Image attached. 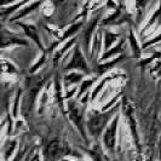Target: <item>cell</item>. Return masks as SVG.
I'll use <instances>...</instances> for the list:
<instances>
[{
	"label": "cell",
	"mask_w": 161,
	"mask_h": 161,
	"mask_svg": "<svg viewBox=\"0 0 161 161\" xmlns=\"http://www.w3.org/2000/svg\"><path fill=\"white\" fill-rule=\"evenodd\" d=\"M75 70H81L84 74H90L92 72L89 63H87V61H86V58H85V55H84V52H82V50L80 48L79 45L74 46L72 59L64 67V72L70 73L75 72Z\"/></svg>",
	"instance_id": "obj_3"
},
{
	"label": "cell",
	"mask_w": 161,
	"mask_h": 161,
	"mask_svg": "<svg viewBox=\"0 0 161 161\" xmlns=\"http://www.w3.org/2000/svg\"><path fill=\"white\" fill-rule=\"evenodd\" d=\"M75 42H76V39H75V38H72L70 40H68L64 45H63V47L59 48V50L57 51L56 53H55V56H53V63H55V64L62 58V56H64V53L69 50V48L72 47L73 45H75Z\"/></svg>",
	"instance_id": "obj_17"
},
{
	"label": "cell",
	"mask_w": 161,
	"mask_h": 161,
	"mask_svg": "<svg viewBox=\"0 0 161 161\" xmlns=\"http://www.w3.org/2000/svg\"><path fill=\"white\" fill-rule=\"evenodd\" d=\"M161 17V3H160V6H159V8H156L155 10V12H154L153 15H152V17H150V19L147 22V24H144V27H143V29L141 31V34H143L144 32H147L152 25H153L156 21H158V18H160Z\"/></svg>",
	"instance_id": "obj_20"
},
{
	"label": "cell",
	"mask_w": 161,
	"mask_h": 161,
	"mask_svg": "<svg viewBox=\"0 0 161 161\" xmlns=\"http://www.w3.org/2000/svg\"><path fill=\"white\" fill-rule=\"evenodd\" d=\"M159 41H161V33L159 34V35H158V36H154L152 40H149V41H147V42H144L142 47H143V48H147V47H149L150 45L155 44V42H159Z\"/></svg>",
	"instance_id": "obj_27"
},
{
	"label": "cell",
	"mask_w": 161,
	"mask_h": 161,
	"mask_svg": "<svg viewBox=\"0 0 161 161\" xmlns=\"http://www.w3.org/2000/svg\"><path fill=\"white\" fill-rule=\"evenodd\" d=\"M115 78H118V74H114V73H110V74H108L105 78H103L102 80L98 82V85H96V86L93 87L90 101H91V102H93V101L97 98V96H98V93H99V92L102 91V89L104 87L105 84H107V82H109L110 80H113V79H115Z\"/></svg>",
	"instance_id": "obj_13"
},
{
	"label": "cell",
	"mask_w": 161,
	"mask_h": 161,
	"mask_svg": "<svg viewBox=\"0 0 161 161\" xmlns=\"http://www.w3.org/2000/svg\"><path fill=\"white\" fill-rule=\"evenodd\" d=\"M129 42H130V45H131V50H132V52H133V56L136 57V59H141V56H142V47L139 46V42H138L137 38H136V34L133 32V29H130Z\"/></svg>",
	"instance_id": "obj_14"
},
{
	"label": "cell",
	"mask_w": 161,
	"mask_h": 161,
	"mask_svg": "<svg viewBox=\"0 0 161 161\" xmlns=\"http://www.w3.org/2000/svg\"><path fill=\"white\" fill-rule=\"evenodd\" d=\"M121 61H122V56H118L116 58H113L110 61H107V62H102L99 64H96L95 65V73H96L97 75H102V74L110 72L113 69L114 65L118 64Z\"/></svg>",
	"instance_id": "obj_9"
},
{
	"label": "cell",
	"mask_w": 161,
	"mask_h": 161,
	"mask_svg": "<svg viewBox=\"0 0 161 161\" xmlns=\"http://www.w3.org/2000/svg\"><path fill=\"white\" fill-rule=\"evenodd\" d=\"M99 19H101V14H98L96 16H93L91 18V21L87 22L86 24V27H85V32H84V46L85 48H90V44H91V38H92V35H93V33H95V29H96L97 24L99 22Z\"/></svg>",
	"instance_id": "obj_8"
},
{
	"label": "cell",
	"mask_w": 161,
	"mask_h": 161,
	"mask_svg": "<svg viewBox=\"0 0 161 161\" xmlns=\"http://www.w3.org/2000/svg\"><path fill=\"white\" fill-rule=\"evenodd\" d=\"M150 73L155 78H161V61H155L153 68L150 69Z\"/></svg>",
	"instance_id": "obj_24"
},
{
	"label": "cell",
	"mask_w": 161,
	"mask_h": 161,
	"mask_svg": "<svg viewBox=\"0 0 161 161\" xmlns=\"http://www.w3.org/2000/svg\"><path fill=\"white\" fill-rule=\"evenodd\" d=\"M16 148H17V141L16 139H14V141L11 142V147L8 148L6 152H5V158H4V159H5V160H8V158H11V156H12V154H14V152L16 150Z\"/></svg>",
	"instance_id": "obj_26"
},
{
	"label": "cell",
	"mask_w": 161,
	"mask_h": 161,
	"mask_svg": "<svg viewBox=\"0 0 161 161\" xmlns=\"http://www.w3.org/2000/svg\"><path fill=\"white\" fill-rule=\"evenodd\" d=\"M21 96H22V90H18L15 96V102H14V109H12V115L17 118L18 115V107H19V99H21Z\"/></svg>",
	"instance_id": "obj_23"
},
{
	"label": "cell",
	"mask_w": 161,
	"mask_h": 161,
	"mask_svg": "<svg viewBox=\"0 0 161 161\" xmlns=\"http://www.w3.org/2000/svg\"><path fill=\"white\" fill-rule=\"evenodd\" d=\"M84 73H80V72H70L68 73V74H65L64 75V80H63V86H64L65 89L69 90V87L72 86V85H75V84H78V82H82L84 81Z\"/></svg>",
	"instance_id": "obj_11"
},
{
	"label": "cell",
	"mask_w": 161,
	"mask_h": 161,
	"mask_svg": "<svg viewBox=\"0 0 161 161\" xmlns=\"http://www.w3.org/2000/svg\"><path fill=\"white\" fill-rule=\"evenodd\" d=\"M45 59H46V52H44V53H42V56H41L40 58H39V59H38V61L35 62V64L33 65V67H32V69H31V73H34V72H35V70H38V69L40 68L41 65L44 64V62H45Z\"/></svg>",
	"instance_id": "obj_25"
},
{
	"label": "cell",
	"mask_w": 161,
	"mask_h": 161,
	"mask_svg": "<svg viewBox=\"0 0 161 161\" xmlns=\"http://www.w3.org/2000/svg\"><path fill=\"white\" fill-rule=\"evenodd\" d=\"M68 115L69 119L73 121V124L76 126L78 131L81 133V136L86 138V133H85V129H84V116H82V112L80 108L78 107V102L75 101H68Z\"/></svg>",
	"instance_id": "obj_6"
},
{
	"label": "cell",
	"mask_w": 161,
	"mask_h": 161,
	"mask_svg": "<svg viewBox=\"0 0 161 161\" xmlns=\"http://www.w3.org/2000/svg\"><path fill=\"white\" fill-rule=\"evenodd\" d=\"M24 154H25V149H23L22 152H18L16 154V156L14 158V160L12 161H22V159L24 158Z\"/></svg>",
	"instance_id": "obj_29"
},
{
	"label": "cell",
	"mask_w": 161,
	"mask_h": 161,
	"mask_svg": "<svg viewBox=\"0 0 161 161\" xmlns=\"http://www.w3.org/2000/svg\"><path fill=\"white\" fill-rule=\"evenodd\" d=\"M41 5V3H29L25 8H21L18 12H17L15 16H12V18L10 19V21H17V19H19V18H22V17H24L25 15H28V14H31L32 11H34L36 8H39Z\"/></svg>",
	"instance_id": "obj_16"
},
{
	"label": "cell",
	"mask_w": 161,
	"mask_h": 161,
	"mask_svg": "<svg viewBox=\"0 0 161 161\" xmlns=\"http://www.w3.org/2000/svg\"><path fill=\"white\" fill-rule=\"evenodd\" d=\"M97 80L96 76H93V78H87V79H84V81L80 84V86H79V92H78V95H76V98L78 99H81V96L87 91V90L95 84V81Z\"/></svg>",
	"instance_id": "obj_19"
},
{
	"label": "cell",
	"mask_w": 161,
	"mask_h": 161,
	"mask_svg": "<svg viewBox=\"0 0 161 161\" xmlns=\"http://www.w3.org/2000/svg\"><path fill=\"white\" fill-rule=\"evenodd\" d=\"M75 92H79V91H78V87H74V89H72V90H68V91L64 93V99L70 101V99H72V97L75 95Z\"/></svg>",
	"instance_id": "obj_28"
},
{
	"label": "cell",
	"mask_w": 161,
	"mask_h": 161,
	"mask_svg": "<svg viewBox=\"0 0 161 161\" xmlns=\"http://www.w3.org/2000/svg\"><path fill=\"white\" fill-rule=\"evenodd\" d=\"M62 161H76V160H72V159H65V158H64V159H63Z\"/></svg>",
	"instance_id": "obj_30"
},
{
	"label": "cell",
	"mask_w": 161,
	"mask_h": 161,
	"mask_svg": "<svg viewBox=\"0 0 161 161\" xmlns=\"http://www.w3.org/2000/svg\"><path fill=\"white\" fill-rule=\"evenodd\" d=\"M44 154L48 161H62L65 155L70 154V148L61 139H52L46 144Z\"/></svg>",
	"instance_id": "obj_2"
},
{
	"label": "cell",
	"mask_w": 161,
	"mask_h": 161,
	"mask_svg": "<svg viewBox=\"0 0 161 161\" xmlns=\"http://www.w3.org/2000/svg\"><path fill=\"white\" fill-rule=\"evenodd\" d=\"M121 105H122V112L126 115V119H127V122H129L130 125V130H131V133L133 136L135 143H136L138 150H139V136H138V132H137V122H136V118L133 115V110L135 109L132 107V103L126 98V96H122Z\"/></svg>",
	"instance_id": "obj_5"
},
{
	"label": "cell",
	"mask_w": 161,
	"mask_h": 161,
	"mask_svg": "<svg viewBox=\"0 0 161 161\" xmlns=\"http://www.w3.org/2000/svg\"><path fill=\"white\" fill-rule=\"evenodd\" d=\"M122 46H124V40H120L116 45H114L109 51H105L104 53L101 56V62L110 61L112 57H115L116 55L121 53V52H122ZM115 58H116V57H115Z\"/></svg>",
	"instance_id": "obj_15"
},
{
	"label": "cell",
	"mask_w": 161,
	"mask_h": 161,
	"mask_svg": "<svg viewBox=\"0 0 161 161\" xmlns=\"http://www.w3.org/2000/svg\"><path fill=\"white\" fill-rule=\"evenodd\" d=\"M82 24H84V22H82V21H80V22H78V23H74L73 25H70V27H69V29H67V31H65L64 34L61 36V39H59V40H57L56 42H55V44L51 46V48H50L48 51H52L53 48L56 47L57 45L62 44V42H63L64 40H67V39H68V40H70L73 35H74L75 33H78L79 31H80V28L82 27Z\"/></svg>",
	"instance_id": "obj_10"
},
{
	"label": "cell",
	"mask_w": 161,
	"mask_h": 161,
	"mask_svg": "<svg viewBox=\"0 0 161 161\" xmlns=\"http://www.w3.org/2000/svg\"><path fill=\"white\" fill-rule=\"evenodd\" d=\"M119 120H120V116L119 115H115L113 118V120L110 121L109 126H107L104 133H103V145H104L105 150L114 153L115 150V145H116V131L119 127Z\"/></svg>",
	"instance_id": "obj_4"
},
{
	"label": "cell",
	"mask_w": 161,
	"mask_h": 161,
	"mask_svg": "<svg viewBox=\"0 0 161 161\" xmlns=\"http://www.w3.org/2000/svg\"><path fill=\"white\" fill-rule=\"evenodd\" d=\"M120 34H118V33H114L112 31H109V29H107L104 32V36H103V47H104V52L105 51H109L112 46H113V44H118L119 41H120Z\"/></svg>",
	"instance_id": "obj_12"
},
{
	"label": "cell",
	"mask_w": 161,
	"mask_h": 161,
	"mask_svg": "<svg viewBox=\"0 0 161 161\" xmlns=\"http://www.w3.org/2000/svg\"><path fill=\"white\" fill-rule=\"evenodd\" d=\"M27 4H28L27 1H22V3H15L12 6H8V8H1V17L8 16V14H12V12H15L17 10H19L21 6L27 5Z\"/></svg>",
	"instance_id": "obj_21"
},
{
	"label": "cell",
	"mask_w": 161,
	"mask_h": 161,
	"mask_svg": "<svg viewBox=\"0 0 161 161\" xmlns=\"http://www.w3.org/2000/svg\"><path fill=\"white\" fill-rule=\"evenodd\" d=\"M102 35L101 33H97L95 35V41H93V46H92V50H91V59L93 61V63L96 62V58L99 53V50H101V46H102Z\"/></svg>",
	"instance_id": "obj_18"
},
{
	"label": "cell",
	"mask_w": 161,
	"mask_h": 161,
	"mask_svg": "<svg viewBox=\"0 0 161 161\" xmlns=\"http://www.w3.org/2000/svg\"><path fill=\"white\" fill-rule=\"evenodd\" d=\"M17 24L23 29L24 33H25V35H27L29 39H32V40L39 46V48H40L42 52H46L45 48H44L42 42H41V39H40V36H39V33H38V29H36L35 25H33V24L22 23V22H17Z\"/></svg>",
	"instance_id": "obj_7"
},
{
	"label": "cell",
	"mask_w": 161,
	"mask_h": 161,
	"mask_svg": "<svg viewBox=\"0 0 161 161\" xmlns=\"http://www.w3.org/2000/svg\"><path fill=\"white\" fill-rule=\"evenodd\" d=\"M10 45H27V41L22 39H17V38H8V41L1 40V47L5 48Z\"/></svg>",
	"instance_id": "obj_22"
},
{
	"label": "cell",
	"mask_w": 161,
	"mask_h": 161,
	"mask_svg": "<svg viewBox=\"0 0 161 161\" xmlns=\"http://www.w3.org/2000/svg\"><path fill=\"white\" fill-rule=\"evenodd\" d=\"M115 113H116V105L108 112L91 115L87 120V130H89L90 135L92 137L98 138L102 133H104L107 124L110 121L112 116H115Z\"/></svg>",
	"instance_id": "obj_1"
}]
</instances>
